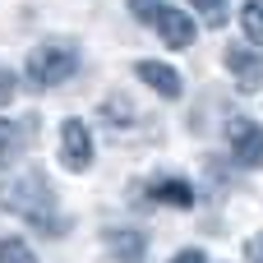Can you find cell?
Instances as JSON below:
<instances>
[{"label": "cell", "instance_id": "8", "mask_svg": "<svg viewBox=\"0 0 263 263\" xmlns=\"http://www.w3.org/2000/svg\"><path fill=\"white\" fill-rule=\"evenodd\" d=\"M106 250L116 254L120 263H143V254H148V240H143V231H106Z\"/></svg>", "mask_w": 263, "mask_h": 263}, {"label": "cell", "instance_id": "10", "mask_svg": "<svg viewBox=\"0 0 263 263\" xmlns=\"http://www.w3.org/2000/svg\"><path fill=\"white\" fill-rule=\"evenodd\" d=\"M18 148H23V134H18V125H9V120H0V171L18 157Z\"/></svg>", "mask_w": 263, "mask_h": 263}, {"label": "cell", "instance_id": "3", "mask_svg": "<svg viewBox=\"0 0 263 263\" xmlns=\"http://www.w3.org/2000/svg\"><path fill=\"white\" fill-rule=\"evenodd\" d=\"M60 162H65V171H88L92 166V129L83 120L60 125Z\"/></svg>", "mask_w": 263, "mask_h": 263}, {"label": "cell", "instance_id": "15", "mask_svg": "<svg viewBox=\"0 0 263 263\" xmlns=\"http://www.w3.org/2000/svg\"><path fill=\"white\" fill-rule=\"evenodd\" d=\"M245 259H250V263H263V236H250V240H245Z\"/></svg>", "mask_w": 263, "mask_h": 263}, {"label": "cell", "instance_id": "12", "mask_svg": "<svg viewBox=\"0 0 263 263\" xmlns=\"http://www.w3.org/2000/svg\"><path fill=\"white\" fill-rule=\"evenodd\" d=\"M240 28H245L250 42H263V0H250V5L240 9Z\"/></svg>", "mask_w": 263, "mask_h": 263}, {"label": "cell", "instance_id": "7", "mask_svg": "<svg viewBox=\"0 0 263 263\" xmlns=\"http://www.w3.org/2000/svg\"><path fill=\"white\" fill-rule=\"evenodd\" d=\"M134 74H139L148 88H157L162 97H180V74H176L171 65H162V60H139Z\"/></svg>", "mask_w": 263, "mask_h": 263}, {"label": "cell", "instance_id": "13", "mask_svg": "<svg viewBox=\"0 0 263 263\" xmlns=\"http://www.w3.org/2000/svg\"><path fill=\"white\" fill-rule=\"evenodd\" d=\"M194 9H199V18L208 28H222L227 23V0H194Z\"/></svg>", "mask_w": 263, "mask_h": 263}, {"label": "cell", "instance_id": "5", "mask_svg": "<svg viewBox=\"0 0 263 263\" xmlns=\"http://www.w3.org/2000/svg\"><path fill=\"white\" fill-rule=\"evenodd\" d=\"M148 28H157V37H162L166 46H176V51L194 42V18L180 14V9H171V5H157L153 18H148Z\"/></svg>", "mask_w": 263, "mask_h": 263}, {"label": "cell", "instance_id": "4", "mask_svg": "<svg viewBox=\"0 0 263 263\" xmlns=\"http://www.w3.org/2000/svg\"><path fill=\"white\" fill-rule=\"evenodd\" d=\"M227 143H231V153H236L240 166H263V129L254 120L236 116V120L227 125Z\"/></svg>", "mask_w": 263, "mask_h": 263}, {"label": "cell", "instance_id": "14", "mask_svg": "<svg viewBox=\"0 0 263 263\" xmlns=\"http://www.w3.org/2000/svg\"><path fill=\"white\" fill-rule=\"evenodd\" d=\"M14 88H18V83H14V74H9V69H0V106H9V102H14Z\"/></svg>", "mask_w": 263, "mask_h": 263}, {"label": "cell", "instance_id": "17", "mask_svg": "<svg viewBox=\"0 0 263 263\" xmlns=\"http://www.w3.org/2000/svg\"><path fill=\"white\" fill-rule=\"evenodd\" d=\"M129 9H134V14H143V23H148V18H153V9H157V0H129Z\"/></svg>", "mask_w": 263, "mask_h": 263}, {"label": "cell", "instance_id": "16", "mask_svg": "<svg viewBox=\"0 0 263 263\" xmlns=\"http://www.w3.org/2000/svg\"><path fill=\"white\" fill-rule=\"evenodd\" d=\"M171 263H208V254H203V250H180Z\"/></svg>", "mask_w": 263, "mask_h": 263}, {"label": "cell", "instance_id": "6", "mask_svg": "<svg viewBox=\"0 0 263 263\" xmlns=\"http://www.w3.org/2000/svg\"><path fill=\"white\" fill-rule=\"evenodd\" d=\"M222 55H227V69H231V74L240 79V88H245V92H254V88H259V79H263L259 55H254L250 46H227Z\"/></svg>", "mask_w": 263, "mask_h": 263}, {"label": "cell", "instance_id": "11", "mask_svg": "<svg viewBox=\"0 0 263 263\" xmlns=\"http://www.w3.org/2000/svg\"><path fill=\"white\" fill-rule=\"evenodd\" d=\"M0 263H37V254L28 250V240L5 236V240H0Z\"/></svg>", "mask_w": 263, "mask_h": 263}, {"label": "cell", "instance_id": "1", "mask_svg": "<svg viewBox=\"0 0 263 263\" xmlns=\"http://www.w3.org/2000/svg\"><path fill=\"white\" fill-rule=\"evenodd\" d=\"M0 208H9V213H18V217H28L37 231H46V236H65V217H60V208H55V190L46 185V176L42 171H18V176H9L5 185H0Z\"/></svg>", "mask_w": 263, "mask_h": 263}, {"label": "cell", "instance_id": "9", "mask_svg": "<svg viewBox=\"0 0 263 263\" xmlns=\"http://www.w3.org/2000/svg\"><path fill=\"white\" fill-rule=\"evenodd\" d=\"M153 199H157V203H171V208H194V190H190L185 180H162V185H153Z\"/></svg>", "mask_w": 263, "mask_h": 263}, {"label": "cell", "instance_id": "2", "mask_svg": "<svg viewBox=\"0 0 263 263\" xmlns=\"http://www.w3.org/2000/svg\"><path fill=\"white\" fill-rule=\"evenodd\" d=\"M74 69H79V55L69 46H37L28 55V83H37V88H55Z\"/></svg>", "mask_w": 263, "mask_h": 263}]
</instances>
